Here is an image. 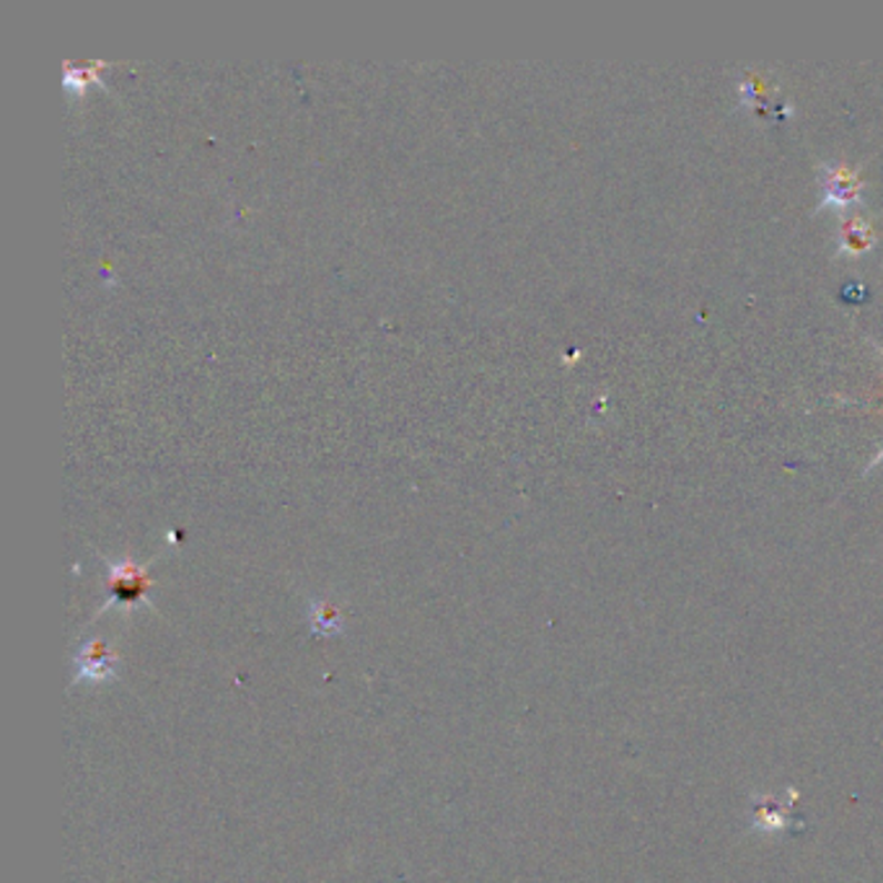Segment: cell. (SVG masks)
<instances>
[{"instance_id": "1", "label": "cell", "mask_w": 883, "mask_h": 883, "mask_svg": "<svg viewBox=\"0 0 883 883\" xmlns=\"http://www.w3.org/2000/svg\"><path fill=\"white\" fill-rule=\"evenodd\" d=\"M818 187H822V200H818L816 212L834 210L845 212L850 208L865 202V181L861 171L847 167L840 161H822L818 163Z\"/></svg>"}, {"instance_id": "2", "label": "cell", "mask_w": 883, "mask_h": 883, "mask_svg": "<svg viewBox=\"0 0 883 883\" xmlns=\"http://www.w3.org/2000/svg\"><path fill=\"white\" fill-rule=\"evenodd\" d=\"M767 70H748L738 83V107L748 109L754 117L764 122H783L785 117L793 115L787 101L775 99L772 81H767Z\"/></svg>"}, {"instance_id": "3", "label": "cell", "mask_w": 883, "mask_h": 883, "mask_svg": "<svg viewBox=\"0 0 883 883\" xmlns=\"http://www.w3.org/2000/svg\"><path fill=\"white\" fill-rule=\"evenodd\" d=\"M76 682H109L117 676V656L107 651V643H86L76 656Z\"/></svg>"}, {"instance_id": "4", "label": "cell", "mask_w": 883, "mask_h": 883, "mask_svg": "<svg viewBox=\"0 0 883 883\" xmlns=\"http://www.w3.org/2000/svg\"><path fill=\"white\" fill-rule=\"evenodd\" d=\"M876 241H879V234H876V226H873V220L863 218V216L847 218L845 224L840 226V234H837V255H842V257L869 255V251L876 247Z\"/></svg>"}, {"instance_id": "5", "label": "cell", "mask_w": 883, "mask_h": 883, "mask_svg": "<svg viewBox=\"0 0 883 883\" xmlns=\"http://www.w3.org/2000/svg\"><path fill=\"white\" fill-rule=\"evenodd\" d=\"M109 588H112V598L122 604H136L138 598L146 594V578L138 567L117 565L112 567V578H109Z\"/></svg>"}, {"instance_id": "6", "label": "cell", "mask_w": 883, "mask_h": 883, "mask_svg": "<svg viewBox=\"0 0 883 883\" xmlns=\"http://www.w3.org/2000/svg\"><path fill=\"white\" fill-rule=\"evenodd\" d=\"M311 627L317 635H340L343 619L329 604H314L311 609Z\"/></svg>"}, {"instance_id": "7", "label": "cell", "mask_w": 883, "mask_h": 883, "mask_svg": "<svg viewBox=\"0 0 883 883\" xmlns=\"http://www.w3.org/2000/svg\"><path fill=\"white\" fill-rule=\"evenodd\" d=\"M881 462H883V448H881V452H879L876 456H873V459H871V464H869V467H865V472H871V469H873V467H876V464H881Z\"/></svg>"}, {"instance_id": "8", "label": "cell", "mask_w": 883, "mask_h": 883, "mask_svg": "<svg viewBox=\"0 0 883 883\" xmlns=\"http://www.w3.org/2000/svg\"><path fill=\"white\" fill-rule=\"evenodd\" d=\"M876 348H879V353H881V355H883V348H881V345H876Z\"/></svg>"}]
</instances>
